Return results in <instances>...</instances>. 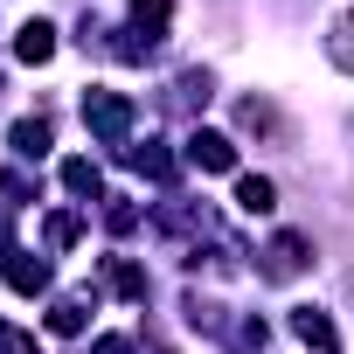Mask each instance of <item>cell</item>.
Returning a JSON list of instances; mask_svg holds the SVG:
<instances>
[{"label":"cell","instance_id":"3","mask_svg":"<svg viewBox=\"0 0 354 354\" xmlns=\"http://www.w3.org/2000/svg\"><path fill=\"white\" fill-rule=\"evenodd\" d=\"M188 167H202V174H236V146L223 139V132H188Z\"/></svg>","mask_w":354,"mask_h":354},{"label":"cell","instance_id":"13","mask_svg":"<svg viewBox=\"0 0 354 354\" xmlns=\"http://www.w3.org/2000/svg\"><path fill=\"white\" fill-rule=\"evenodd\" d=\"M167 15H174V0H132V28L153 35V42L167 35Z\"/></svg>","mask_w":354,"mask_h":354},{"label":"cell","instance_id":"19","mask_svg":"<svg viewBox=\"0 0 354 354\" xmlns=\"http://www.w3.org/2000/svg\"><path fill=\"white\" fill-rule=\"evenodd\" d=\"M97 354H132V340H125V333H104V340H97Z\"/></svg>","mask_w":354,"mask_h":354},{"label":"cell","instance_id":"11","mask_svg":"<svg viewBox=\"0 0 354 354\" xmlns=\"http://www.w3.org/2000/svg\"><path fill=\"white\" fill-rule=\"evenodd\" d=\"M8 139H15V153H21V160H42V153H49V118H15V132H8Z\"/></svg>","mask_w":354,"mask_h":354},{"label":"cell","instance_id":"10","mask_svg":"<svg viewBox=\"0 0 354 354\" xmlns=\"http://www.w3.org/2000/svg\"><path fill=\"white\" fill-rule=\"evenodd\" d=\"M104 285H111L118 299H146V271H139L132 257H104Z\"/></svg>","mask_w":354,"mask_h":354},{"label":"cell","instance_id":"6","mask_svg":"<svg viewBox=\"0 0 354 354\" xmlns=\"http://www.w3.org/2000/svg\"><path fill=\"white\" fill-rule=\"evenodd\" d=\"M15 56H21V63H49V56H56V28H49V21H21V28H15Z\"/></svg>","mask_w":354,"mask_h":354},{"label":"cell","instance_id":"5","mask_svg":"<svg viewBox=\"0 0 354 354\" xmlns=\"http://www.w3.org/2000/svg\"><path fill=\"white\" fill-rule=\"evenodd\" d=\"M292 333H299L306 347H319V354H340V333H333V319H326L319 306H292Z\"/></svg>","mask_w":354,"mask_h":354},{"label":"cell","instance_id":"17","mask_svg":"<svg viewBox=\"0 0 354 354\" xmlns=\"http://www.w3.org/2000/svg\"><path fill=\"white\" fill-rule=\"evenodd\" d=\"M77 236H84V216H70V209H63V216H49V250H70Z\"/></svg>","mask_w":354,"mask_h":354},{"label":"cell","instance_id":"12","mask_svg":"<svg viewBox=\"0 0 354 354\" xmlns=\"http://www.w3.org/2000/svg\"><path fill=\"white\" fill-rule=\"evenodd\" d=\"M84 306H91V292H63L49 306V333H84Z\"/></svg>","mask_w":354,"mask_h":354},{"label":"cell","instance_id":"4","mask_svg":"<svg viewBox=\"0 0 354 354\" xmlns=\"http://www.w3.org/2000/svg\"><path fill=\"white\" fill-rule=\"evenodd\" d=\"M0 278H8L21 299H35V292L49 285V257H35V250H8V257H0Z\"/></svg>","mask_w":354,"mask_h":354},{"label":"cell","instance_id":"2","mask_svg":"<svg viewBox=\"0 0 354 354\" xmlns=\"http://www.w3.org/2000/svg\"><path fill=\"white\" fill-rule=\"evenodd\" d=\"M306 264H313V243H306V236L278 230V236L264 243V278H271V285H292V278H299Z\"/></svg>","mask_w":354,"mask_h":354},{"label":"cell","instance_id":"14","mask_svg":"<svg viewBox=\"0 0 354 354\" xmlns=\"http://www.w3.org/2000/svg\"><path fill=\"white\" fill-rule=\"evenodd\" d=\"M125 160H132L139 174H153V181H174V160H167L153 139H146V146H125Z\"/></svg>","mask_w":354,"mask_h":354},{"label":"cell","instance_id":"1","mask_svg":"<svg viewBox=\"0 0 354 354\" xmlns=\"http://www.w3.org/2000/svg\"><path fill=\"white\" fill-rule=\"evenodd\" d=\"M84 125H91L104 146H125V139H132V97H118V91H84Z\"/></svg>","mask_w":354,"mask_h":354},{"label":"cell","instance_id":"9","mask_svg":"<svg viewBox=\"0 0 354 354\" xmlns=\"http://www.w3.org/2000/svg\"><path fill=\"white\" fill-rule=\"evenodd\" d=\"M236 209L243 216H271L278 209V188L264 181V174H243V181H236Z\"/></svg>","mask_w":354,"mask_h":354},{"label":"cell","instance_id":"18","mask_svg":"<svg viewBox=\"0 0 354 354\" xmlns=\"http://www.w3.org/2000/svg\"><path fill=\"white\" fill-rule=\"evenodd\" d=\"M0 354H42V347H35V333H21V326H0Z\"/></svg>","mask_w":354,"mask_h":354},{"label":"cell","instance_id":"8","mask_svg":"<svg viewBox=\"0 0 354 354\" xmlns=\"http://www.w3.org/2000/svg\"><path fill=\"white\" fill-rule=\"evenodd\" d=\"M63 188H70V195H84V202H91V195H104V174H97V160L70 153V160H63Z\"/></svg>","mask_w":354,"mask_h":354},{"label":"cell","instance_id":"15","mask_svg":"<svg viewBox=\"0 0 354 354\" xmlns=\"http://www.w3.org/2000/svg\"><path fill=\"white\" fill-rule=\"evenodd\" d=\"M236 118H243V132H278V111H271L264 97H243V104H236Z\"/></svg>","mask_w":354,"mask_h":354},{"label":"cell","instance_id":"7","mask_svg":"<svg viewBox=\"0 0 354 354\" xmlns=\"http://www.w3.org/2000/svg\"><path fill=\"white\" fill-rule=\"evenodd\" d=\"M326 63H333L340 77H354V8H347V15L326 28Z\"/></svg>","mask_w":354,"mask_h":354},{"label":"cell","instance_id":"16","mask_svg":"<svg viewBox=\"0 0 354 354\" xmlns=\"http://www.w3.org/2000/svg\"><path fill=\"white\" fill-rule=\"evenodd\" d=\"M111 209H104V223H111V236H132L139 230V202H125V195H104Z\"/></svg>","mask_w":354,"mask_h":354}]
</instances>
